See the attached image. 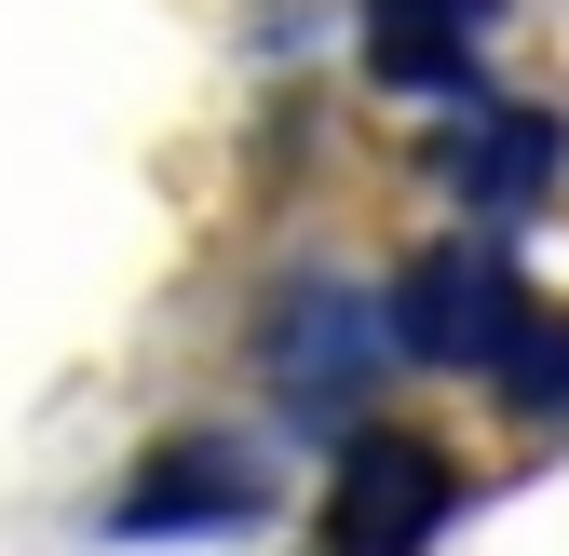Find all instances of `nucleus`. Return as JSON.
Masks as SVG:
<instances>
[{"mask_svg":"<svg viewBox=\"0 0 569 556\" xmlns=\"http://www.w3.org/2000/svg\"><path fill=\"white\" fill-rule=\"evenodd\" d=\"M461 516V461L420 421H352L326 461V556H435Z\"/></svg>","mask_w":569,"mask_h":556,"instance_id":"1","label":"nucleus"},{"mask_svg":"<svg viewBox=\"0 0 569 556\" xmlns=\"http://www.w3.org/2000/svg\"><path fill=\"white\" fill-rule=\"evenodd\" d=\"M380 367H393V339H380V299L367 286L284 271V286L258 299V380L284 394V421H352Z\"/></svg>","mask_w":569,"mask_h":556,"instance_id":"2","label":"nucleus"},{"mask_svg":"<svg viewBox=\"0 0 569 556\" xmlns=\"http://www.w3.org/2000/svg\"><path fill=\"white\" fill-rule=\"evenodd\" d=\"M516 312H529L516 245H502V231H448V245H420V258L393 271L380 339H393L407 367H475V380H488V354L516 339Z\"/></svg>","mask_w":569,"mask_h":556,"instance_id":"3","label":"nucleus"},{"mask_svg":"<svg viewBox=\"0 0 569 556\" xmlns=\"http://www.w3.org/2000/svg\"><path fill=\"white\" fill-rule=\"evenodd\" d=\"M420 163L448 177V203L475 231H516V218H542V203L569 190V109H542V96H461Z\"/></svg>","mask_w":569,"mask_h":556,"instance_id":"4","label":"nucleus"},{"mask_svg":"<svg viewBox=\"0 0 569 556\" xmlns=\"http://www.w3.org/2000/svg\"><path fill=\"white\" fill-rule=\"evenodd\" d=\"M258 461L231 435H150L136 448V475L109 489V529L122 543H203V529H258Z\"/></svg>","mask_w":569,"mask_h":556,"instance_id":"5","label":"nucleus"},{"mask_svg":"<svg viewBox=\"0 0 569 556\" xmlns=\"http://www.w3.org/2000/svg\"><path fill=\"white\" fill-rule=\"evenodd\" d=\"M488 28H502V0H367V82L461 109L488 68Z\"/></svg>","mask_w":569,"mask_h":556,"instance_id":"6","label":"nucleus"},{"mask_svg":"<svg viewBox=\"0 0 569 556\" xmlns=\"http://www.w3.org/2000/svg\"><path fill=\"white\" fill-rule=\"evenodd\" d=\"M488 394L516 407V421H542V435H569V312H516V339L488 354Z\"/></svg>","mask_w":569,"mask_h":556,"instance_id":"7","label":"nucleus"}]
</instances>
